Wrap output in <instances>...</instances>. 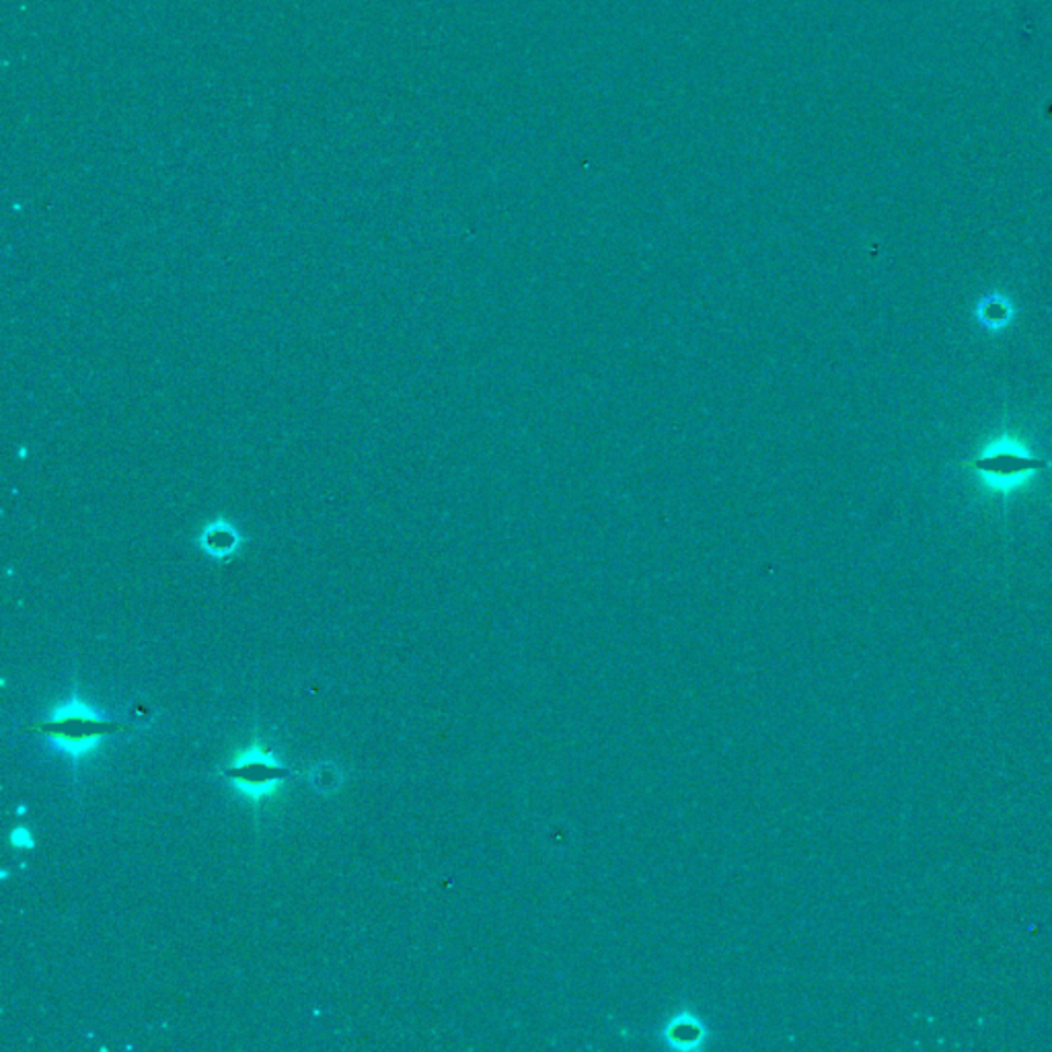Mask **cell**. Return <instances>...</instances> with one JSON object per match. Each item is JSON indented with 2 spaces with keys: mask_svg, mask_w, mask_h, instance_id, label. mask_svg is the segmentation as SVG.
<instances>
[{
  "mask_svg": "<svg viewBox=\"0 0 1052 1052\" xmlns=\"http://www.w3.org/2000/svg\"><path fill=\"white\" fill-rule=\"evenodd\" d=\"M30 730L39 734L72 761H79L100 747L105 738L126 730V726L74 697L54 708L48 717L34 724Z\"/></svg>",
  "mask_w": 1052,
  "mask_h": 1052,
  "instance_id": "6da1fadb",
  "label": "cell"
},
{
  "mask_svg": "<svg viewBox=\"0 0 1052 1052\" xmlns=\"http://www.w3.org/2000/svg\"><path fill=\"white\" fill-rule=\"evenodd\" d=\"M222 775L233 783L238 794L252 802H261L273 796L294 773L272 750L255 743L254 747L238 752Z\"/></svg>",
  "mask_w": 1052,
  "mask_h": 1052,
  "instance_id": "7a4b0ae2",
  "label": "cell"
},
{
  "mask_svg": "<svg viewBox=\"0 0 1052 1052\" xmlns=\"http://www.w3.org/2000/svg\"><path fill=\"white\" fill-rule=\"evenodd\" d=\"M972 467L984 476L1012 479V477H1018L1021 474L1042 471V469L1049 467V460L1028 457V455L1018 453V451H1000V453H993V455L974 458Z\"/></svg>",
  "mask_w": 1052,
  "mask_h": 1052,
  "instance_id": "3957f363",
  "label": "cell"
},
{
  "mask_svg": "<svg viewBox=\"0 0 1052 1052\" xmlns=\"http://www.w3.org/2000/svg\"><path fill=\"white\" fill-rule=\"evenodd\" d=\"M13 832H17L19 834V839L17 837H13V845H17V848H34V841H32V834L25 831V829H17V831H13Z\"/></svg>",
  "mask_w": 1052,
  "mask_h": 1052,
  "instance_id": "277c9868",
  "label": "cell"
}]
</instances>
